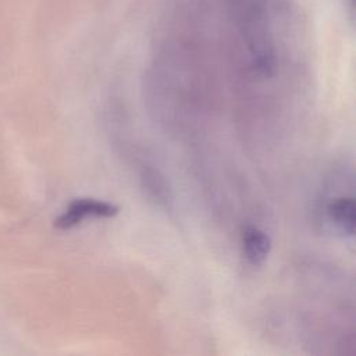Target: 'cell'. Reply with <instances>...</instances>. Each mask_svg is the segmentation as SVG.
Instances as JSON below:
<instances>
[{
    "instance_id": "3",
    "label": "cell",
    "mask_w": 356,
    "mask_h": 356,
    "mask_svg": "<svg viewBox=\"0 0 356 356\" xmlns=\"http://www.w3.org/2000/svg\"><path fill=\"white\" fill-rule=\"evenodd\" d=\"M328 221L343 235L353 236L356 206L353 196L334 197L325 209Z\"/></svg>"
},
{
    "instance_id": "1",
    "label": "cell",
    "mask_w": 356,
    "mask_h": 356,
    "mask_svg": "<svg viewBox=\"0 0 356 356\" xmlns=\"http://www.w3.org/2000/svg\"><path fill=\"white\" fill-rule=\"evenodd\" d=\"M120 211L118 206L92 197L74 199L65 211L54 221V227L60 229H70L81 224L86 217H103L110 218L117 216Z\"/></svg>"
},
{
    "instance_id": "4",
    "label": "cell",
    "mask_w": 356,
    "mask_h": 356,
    "mask_svg": "<svg viewBox=\"0 0 356 356\" xmlns=\"http://www.w3.org/2000/svg\"><path fill=\"white\" fill-rule=\"evenodd\" d=\"M140 182L150 202H153L160 209H164V210L171 209L172 193L167 179L160 171L152 167H145L140 172Z\"/></svg>"
},
{
    "instance_id": "2",
    "label": "cell",
    "mask_w": 356,
    "mask_h": 356,
    "mask_svg": "<svg viewBox=\"0 0 356 356\" xmlns=\"http://www.w3.org/2000/svg\"><path fill=\"white\" fill-rule=\"evenodd\" d=\"M243 256L252 266H261L271 252V238L257 227L246 225L242 229Z\"/></svg>"
}]
</instances>
